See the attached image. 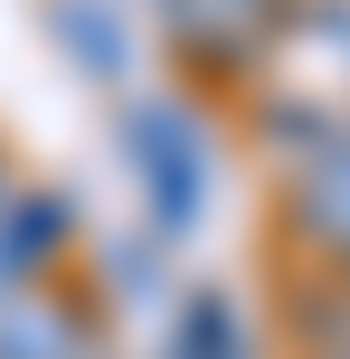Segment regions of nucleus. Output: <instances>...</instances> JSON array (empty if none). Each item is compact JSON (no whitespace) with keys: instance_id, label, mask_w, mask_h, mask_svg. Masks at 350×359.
<instances>
[{"instance_id":"f257e3e1","label":"nucleus","mask_w":350,"mask_h":359,"mask_svg":"<svg viewBox=\"0 0 350 359\" xmlns=\"http://www.w3.org/2000/svg\"><path fill=\"white\" fill-rule=\"evenodd\" d=\"M246 133L275 142V161L350 133V0H294L284 29L256 48V67L237 76Z\"/></svg>"},{"instance_id":"f03ea898","label":"nucleus","mask_w":350,"mask_h":359,"mask_svg":"<svg viewBox=\"0 0 350 359\" xmlns=\"http://www.w3.org/2000/svg\"><path fill=\"white\" fill-rule=\"evenodd\" d=\"M123 161H133V189H142V217L161 246H180L189 227L208 217V133L189 104L170 95H123Z\"/></svg>"},{"instance_id":"7ed1b4c3","label":"nucleus","mask_w":350,"mask_h":359,"mask_svg":"<svg viewBox=\"0 0 350 359\" xmlns=\"http://www.w3.org/2000/svg\"><path fill=\"white\" fill-rule=\"evenodd\" d=\"M284 255L350 274V133L294 151V170H284Z\"/></svg>"},{"instance_id":"20e7f679","label":"nucleus","mask_w":350,"mask_h":359,"mask_svg":"<svg viewBox=\"0 0 350 359\" xmlns=\"http://www.w3.org/2000/svg\"><path fill=\"white\" fill-rule=\"evenodd\" d=\"M284 10H294V0H161V38L208 86H237V76L256 67V48L284 29Z\"/></svg>"},{"instance_id":"39448f33","label":"nucleus","mask_w":350,"mask_h":359,"mask_svg":"<svg viewBox=\"0 0 350 359\" xmlns=\"http://www.w3.org/2000/svg\"><path fill=\"white\" fill-rule=\"evenodd\" d=\"M0 359H105V303L76 274L0 293Z\"/></svg>"},{"instance_id":"423d86ee","label":"nucleus","mask_w":350,"mask_h":359,"mask_svg":"<svg viewBox=\"0 0 350 359\" xmlns=\"http://www.w3.org/2000/svg\"><path fill=\"white\" fill-rule=\"evenodd\" d=\"M67 255H76V198L48 189V180L0 170V293L67 274Z\"/></svg>"},{"instance_id":"0eeeda50","label":"nucleus","mask_w":350,"mask_h":359,"mask_svg":"<svg viewBox=\"0 0 350 359\" xmlns=\"http://www.w3.org/2000/svg\"><path fill=\"white\" fill-rule=\"evenodd\" d=\"M161 359H256V331H246L237 293L199 284L170 303V331H161Z\"/></svg>"},{"instance_id":"6e6552de","label":"nucleus","mask_w":350,"mask_h":359,"mask_svg":"<svg viewBox=\"0 0 350 359\" xmlns=\"http://www.w3.org/2000/svg\"><path fill=\"white\" fill-rule=\"evenodd\" d=\"M57 38H67V57L95 76V86H114V95L133 86V29H123V10H105V0H57Z\"/></svg>"},{"instance_id":"1a4fd4ad","label":"nucleus","mask_w":350,"mask_h":359,"mask_svg":"<svg viewBox=\"0 0 350 359\" xmlns=\"http://www.w3.org/2000/svg\"><path fill=\"white\" fill-rule=\"evenodd\" d=\"M303 359H350V341H341V350H303Z\"/></svg>"},{"instance_id":"9d476101","label":"nucleus","mask_w":350,"mask_h":359,"mask_svg":"<svg viewBox=\"0 0 350 359\" xmlns=\"http://www.w3.org/2000/svg\"><path fill=\"white\" fill-rule=\"evenodd\" d=\"M0 170H10V151H0Z\"/></svg>"}]
</instances>
